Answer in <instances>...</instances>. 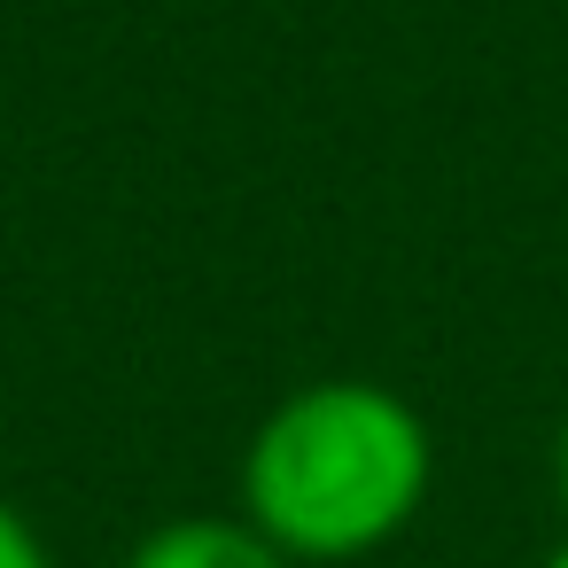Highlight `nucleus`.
Wrapping results in <instances>:
<instances>
[{"instance_id": "7ed1b4c3", "label": "nucleus", "mask_w": 568, "mask_h": 568, "mask_svg": "<svg viewBox=\"0 0 568 568\" xmlns=\"http://www.w3.org/2000/svg\"><path fill=\"white\" fill-rule=\"evenodd\" d=\"M0 568H55L48 537L32 529V514L17 498H0Z\"/></svg>"}, {"instance_id": "20e7f679", "label": "nucleus", "mask_w": 568, "mask_h": 568, "mask_svg": "<svg viewBox=\"0 0 568 568\" xmlns=\"http://www.w3.org/2000/svg\"><path fill=\"white\" fill-rule=\"evenodd\" d=\"M545 467H552V498H560V514H568V413H560V428H552V452H545Z\"/></svg>"}, {"instance_id": "39448f33", "label": "nucleus", "mask_w": 568, "mask_h": 568, "mask_svg": "<svg viewBox=\"0 0 568 568\" xmlns=\"http://www.w3.org/2000/svg\"><path fill=\"white\" fill-rule=\"evenodd\" d=\"M545 568H568V537H560V545H552V552H545Z\"/></svg>"}, {"instance_id": "f03ea898", "label": "nucleus", "mask_w": 568, "mask_h": 568, "mask_svg": "<svg viewBox=\"0 0 568 568\" xmlns=\"http://www.w3.org/2000/svg\"><path fill=\"white\" fill-rule=\"evenodd\" d=\"M125 568H296V560L250 514H172L125 552Z\"/></svg>"}, {"instance_id": "f257e3e1", "label": "nucleus", "mask_w": 568, "mask_h": 568, "mask_svg": "<svg viewBox=\"0 0 568 568\" xmlns=\"http://www.w3.org/2000/svg\"><path fill=\"white\" fill-rule=\"evenodd\" d=\"M436 483V436L389 382L327 374L288 389L242 452V514L304 568L397 545Z\"/></svg>"}]
</instances>
